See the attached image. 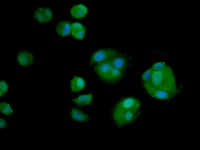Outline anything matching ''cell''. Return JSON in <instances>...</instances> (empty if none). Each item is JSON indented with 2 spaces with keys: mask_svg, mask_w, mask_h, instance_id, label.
Here are the masks:
<instances>
[{
  "mask_svg": "<svg viewBox=\"0 0 200 150\" xmlns=\"http://www.w3.org/2000/svg\"><path fill=\"white\" fill-rule=\"evenodd\" d=\"M111 60L115 67L126 74L129 66V58L126 54L120 52Z\"/></svg>",
  "mask_w": 200,
  "mask_h": 150,
  "instance_id": "ba28073f",
  "label": "cell"
},
{
  "mask_svg": "<svg viewBox=\"0 0 200 150\" xmlns=\"http://www.w3.org/2000/svg\"><path fill=\"white\" fill-rule=\"evenodd\" d=\"M55 30L57 33L60 36H68L71 33V24L67 21H60L57 24Z\"/></svg>",
  "mask_w": 200,
  "mask_h": 150,
  "instance_id": "4fadbf2b",
  "label": "cell"
},
{
  "mask_svg": "<svg viewBox=\"0 0 200 150\" xmlns=\"http://www.w3.org/2000/svg\"><path fill=\"white\" fill-rule=\"evenodd\" d=\"M16 59L18 64L23 67H29L32 66L35 60L33 53L26 49H21L16 55Z\"/></svg>",
  "mask_w": 200,
  "mask_h": 150,
  "instance_id": "8992f818",
  "label": "cell"
},
{
  "mask_svg": "<svg viewBox=\"0 0 200 150\" xmlns=\"http://www.w3.org/2000/svg\"><path fill=\"white\" fill-rule=\"evenodd\" d=\"M142 105L141 101L134 97H124L119 100L114 106V107L125 110H139Z\"/></svg>",
  "mask_w": 200,
  "mask_h": 150,
  "instance_id": "5b68a950",
  "label": "cell"
},
{
  "mask_svg": "<svg viewBox=\"0 0 200 150\" xmlns=\"http://www.w3.org/2000/svg\"><path fill=\"white\" fill-rule=\"evenodd\" d=\"M111 59L98 63L93 67L94 72L99 79L108 84L118 83L124 79L125 75V73L114 67Z\"/></svg>",
  "mask_w": 200,
  "mask_h": 150,
  "instance_id": "7a4b0ae2",
  "label": "cell"
},
{
  "mask_svg": "<svg viewBox=\"0 0 200 150\" xmlns=\"http://www.w3.org/2000/svg\"><path fill=\"white\" fill-rule=\"evenodd\" d=\"M120 52L115 48H106L99 49L91 55L89 65L90 67H94L98 63L113 58Z\"/></svg>",
  "mask_w": 200,
  "mask_h": 150,
  "instance_id": "277c9868",
  "label": "cell"
},
{
  "mask_svg": "<svg viewBox=\"0 0 200 150\" xmlns=\"http://www.w3.org/2000/svg\"><path fill=\"white\" fill-rule=\"evenodd\" d=\"M88 12L87 7L85 5L82 4L73 6L70 10L71 16L75 19H81L84 17Z\"/></svg>",
  "mask_w": 200,
  "mask_h": 150,
  "instance_id": "30bf717a",
  "label": "cell"
},
{
  "mask_svg": "<svg viewBox=\"0 0 200 150\" xmlns=\"http://www.w3.org/2000/svg\"><path fill=\"white\" fill-rule=\"evenodd\" d=\"M86 29L81 23L75 22L71 25V33L75 39L78 40H83L85 36Z\"/></svg>",
  "mask_w": 200,
  "mask_h": 150,
  "instance_id": "9c48e42d",
  "label": "cell"
},
{
  "mask_svg": "<svg viewBox=\"0 0 200 150\" xmlns=\"http://www.w3.org/2000/svg\"><path fill=\"white\" fill-rule=\"evenodd\" d=\"M93 95L92 92L86 94H82L77 98L72 99V102L79 106H86L90 105L93 100Z\"/></svg>",
  "mask_w": 200,
  "mask_h": 150,
  "instance_id": "7c38bea8",
  "label": "cell"
},
{
  "mask_svg": "<svg viewBox=\"0 0 200 150\" xmlns=\"http://www.w3.org/2000/svg\"><path fill=\"white\" fill-rule=\"evenodd\" d=\"M140 110H125L113 108L111 111L112 119L117 126L123 128L134 123L140 115Z\"/></svg>",
  "mask_w": 200,
  "mask_h": 150,
  "instance_id": "3957f363",
  "label": "cell"
},
{
  "mask_svg": "<svg viewBox=\"0 0 200 150\" xmlns=\"http://www.w3.org/2000/svg\"><path fill=\"white\" fill-rule=\"evenodd\" d=\"M53 13L49 8L46 6H39L34 10L33 18L39 23L44 24L48 22L52 19Z\"/></svg>",
  "mask_w": 200,
  "mask_h": 150,
  "instance_id": "52a82bcc",
  "label": "cell"
},
{
  "mask_svg": "<svg viewBox=\"0 0 200 150\" xmlns=\"http://www.w3.org/2000/svg\"><path fill=\"white\" fill-rule=\"evenodd\" d=\"M69 113L71 119L77 122H85L90 119L89 115L76 108H71L69 110Z\"/></svg>",
  "mask_w": 200,
  "mask_h": 150,
  "instance_id": "8fae6325",
  "label": "cell"
},
{
  "mask_svg": "<svg viewBox=\"0 0 200 150\" xmlns=\"http://www.w3.org/2000/svg\"><path fill=\"white\" fill-rule=\"evenodd\" d=\"M142 83L148 95L158 99H170L178 93L174 73L172 68L167 65L160 70L152 68L149 79Z\"/></svg>",
  "mask_w": 200,
  "mask_h": 150,
  "instance_id": "6da1fadb",
  "label": "cell"
},
{
  "mask_svg": "<svg viewBox=\"0 0 200 150\" xmlns=\"http://www.w3.org/2000/svg\"><path fill=\"white\" fill-rule=\"evenodd\" d=\"M152 71V68H150L145 71L142 75V83L147 81L150 79Z\"/></svg>",
  "mask_w": 200,
  "mask_h": 150,
  "instance_id": "e0dca14e",
  "label": "cell"
},
{
  "mask_svg": "<svg viewBox=\"0 0 200 150\" xmlns=\"http://www.w3.org/2000/svg\"><path fill=\"white\" fill-rule=\"evenodd\" d=\"M0 110L3 114L8 116L11 115L13 112L11 106L8 103L4 102L0 103Z\"/></svg>",
  "mask_w": 200,
  "mask_h": 150,
  "instance_id": "9a60e30c",
  "label": "cell"
},
{
  "mask_svg": "<svg viewBox=\"0 0 200 150\" xmlns=\"http://www.w3.org/2000/svg\"><path fill=\"white\" fill-rule=\"evenodd\" d=\"M0 97H3L7 92L8 89V85L6 82L4 80H2L0 82Z\"/></svg>",
  "mask_w": 200,
  "mask_h": 150,
  "instance_id": "2e32d148",
  "label": "cell"
},
{
  "mask_svg": "<svg viewBox=\"0 0 200 150\" xmlns=\"http://www.w3.org/2000/svg\"><path fill=\"white\" fill-rule=\"evenodd\" d=\"M0 129H2L7 127V124L6 121L2 118H0Z\"/></svg>",
  "mask_w": 200,
  "mask_h": 150,
  "instance_id": "d6986e66",
  "label": "cell"
},
{
  "mask_svg": "<svg viewBox=\"0 0 200 150\" xmlns=\"http://www.w3.org/2000/svg\"><path fill=\"white\" fill-rule=\"evenodd\" d=\"M85 80L80 77L75 76L71 80L70 89L73 92H77L80 91L85 88Z\"/></svg>",
  "mask_w": 200,
  "mask_h": 150,
  "instance_id": "5bb4252c",
  "label": "cell"
},
{
  "mask_svg": "<svg viewBox=\"0 0 200 150\" xmlns=\"http://www.w3.org/2000/svg\"><path fill=\"white\" fill-rule=\"evenodd\" d=\"M166 65L165 63L163 62H158L154 63L151 68L153 69L160 70L164 68Z\"/></svg>",
  "mask_w": 200,
  "mask_h": 150,
  "instance_id": "ac0fdd59",
  "label": "cell"
}]
</instances>
